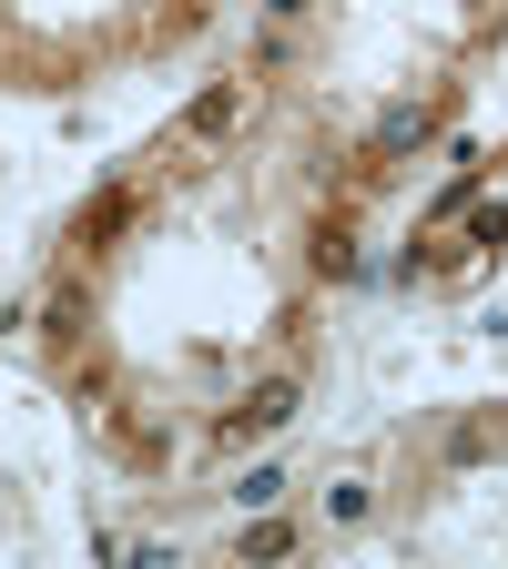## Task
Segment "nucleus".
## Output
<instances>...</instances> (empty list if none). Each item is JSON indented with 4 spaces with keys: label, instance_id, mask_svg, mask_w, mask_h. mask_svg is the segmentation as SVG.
Instances as JSON below:
<instances>
[{
    "label": "nucleus",
    "instance_id": "39448f33",
    "mask_svg": "<svg viewBox=\"0 0 508 569\" xmlns=\"http://www.w3.org/2000/svg\"><path fill=\"white\" fill-rule=\"evenodd\" d=\"M316 274H356V244H346V224H326V234H316Z\"/></svg>",
    "mask_w": 508,
    "mask_h": 569
},
{
    "label": "nucleus",
    "instance_id": "f03ea898",
    "mask_svg": "<svg viewBox=\"0 0 508 569\" xmlns=\"http://www.w3.org/2000/svg\"><path fill=\"white\" fill-rule=\"evenodd\" d=\"M132 224V193H102V203H82V224H71V244H82V254H102L112 234Z\"/></svg>",
    "mask_w": 508,
    "mask_h": 569
},
{
    "label": "nucleus",
    "instance_id": "f257e3e1",
    "mask_svg": "<svg viewBox=\"0 0 508 569\" xmlns=\"http://www.w3.org/2000/svg\"><path fill=\"white\" fill-rule=\"evenodd\" d=\"M296 407H306V387H296V377H265V387H255V397H245L225 427H235V438H275V427L296 417Z\"/></svg>",
    "mask_w": 508,
    "mask_h": 569
},
{
    "label": "nucleus",
    "instance_id": "0eeeda50",
    "mask_svg": "<svg viewBox=\"0 0 508 569\" xmlns=\"http://www.w3.org/2000/svg\"><path fill=\"white\" fill-rule=\"evenodd\" d=\"M265 11H275V21H296V11H306V0H265Z\"/></svg>",
    "mask_w": 508,
    "mask_h": 569
},
{
    "label": "nucleus",
    "instance_id": "7ed1b4c3",
    "mask_svg": "<svg viewBox=\"0 0 508 569\" xmlns=\"http://www.w3.org/2000/svg\"><path fill=\"white\" fill-rule=\"evenodd\" d=\"M41 336L71 356V346H82V284H61V296H51V316H41Z\"/></svg>",
    "mask_w": 508,
    "mask_h": 569
},
{
    "label": "nucleus",
    "instance_id": "423d86ee",
    "mask_svg": "<svg viewBox=\"0 0 508 569\" xmlns=\"http://www.w3.org/2000/svg\"><path fill=\"white\" fill-rule=\"evenodd\" d=\"M296 539H285V519H265V529H245V559H285Z\"/></svg>",
    "mask_w": 508,
    "mask_h": 569
},
{
    "label": "nucleus",
    "instance_id": "20e7f679",
    "mask_svg": "<svg viewBox=\"0 0 508 569\" xmlns=\"http://www.w3.org/2000/svg\"><path fill=\"white\" fill-rule=\"evenodd\" d=\"M235 102H245L235 82H213V92L193 102V142H213V132H225V122H235Z\"/></svg>",
    "mask_w": 508,
    "mask_h": 569
}]
</instances>
